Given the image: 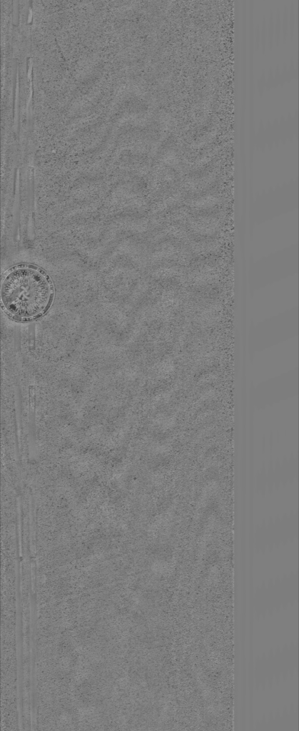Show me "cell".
<instances>
[{
	"label": "cell",
	"instance_id": "cell-1",
	"mask_svg": "<svg viewBox=\"0 0 299 731\" xmlns=\"http://www.w3.org/2000/svg\"><path fill=\"white\" fill-rule=\"evenodd\" d=\"M1 296L3 305L9 313L30 318L46 308L51 297V287L41 273L32 268L21 267L6 276Z\"/></svg>",
	"mask_w": 299,
	"mask_h": 731
}]
</instances>
